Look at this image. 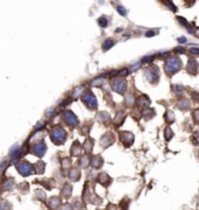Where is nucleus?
I'll return each mask as SVG.
<instances>
[{
  "mask_svg": "<svg viewBox=\"0 0 199 210\" xmlns=\"http://www.w3.org/2000/svg\"><path fill=\"white\" fill-rule=\"evenodd\" d=\"M190 106H191L190 99H188V98H181V99H178L177 107L181 109L182 111H188L189 109H190Z\"/></svg>",
  "mask_w": 199,
  "mask_h": 210,
  "instance_id": "obj_15",
  "label": "nucleus"
},
{
  "mask_svg": "<svg viewBox=\"0 0 199 210\" xmlns=\"http://www.w3.org/2000/svg\"><path fill=\"white\" fill-rule=\"evenodd\" d=\"M178 42H179V43H185V42H186V39H185V37H178Z\"/></svg>",
  "mask_w": 199,
  "mask_h": 210,
  "instance_id": "obj_52",
  "label": "nucleus"
},
{
  "mask_svg": "<svg viewBox=\"0 0 199 210\" xmlns=\"http://www.w3.org/2000/svg\"><path fill=\"white\" fill-rule=\"evenodd\" d=\"M164 4H165V5H168V6H169V7H170V10H173V12H176V10H177V8H176V7L173 6V2H170V1H164Z\"/></svg>",
  "mask_w": 199,
  "mask_h": 210,
  "instance_id": "obj_46",
  "label": "nucleus"
},
{
  "mask_svg": "<svg viewBox=\"0 0 199 210\" xmlns=\"http://www.w3.org/2000/svg\"><path fill=\"white\" fill-rule=\"evenodd\" d=\"M192 119L194 120L196 124H199V109H196L192 112Z\"/></svg>",
  "mask_w": 199,
  "mask_h": 210,
  "instance_id": "obj_34",
  "label": "nucleus"
},
{
  "mask_svg": "<svg viewBox=\"0 0 199 210\" xmlns=\"http://www.w3.org/2000/svg\"><path fill=\"white\" fill-rule=\"evenodd\" d=\"M62 118H63V121H64L67 125L70 126V127H76L79 123L78 118L73 115V112H71L70 110L64 111L62 115Z\"/></svg>",
  "mask_w": 199,
  "mask_h": 210,
  "instance_id": "obj_6",
  "label": "nucleus"
},
{
  "mask_svg": "<svg viewBox=\"0 0 199 210\" xmlns=\"http://www.w3.org/2000/svg\"><path fill=\"white\" fill-rule=\"evenodd\" d=\"M155 34H156V32L149 31V32H147V33H146V36H147V37H152V36H154Z\"/></svg>",
  "mask_w": 199,
  "mask_h": 210,
  "instance_id": "obj_49",
  "label": "nucleus"
},
{
  "mask_svg": "<svg viewBox=\"0 0 199 210\" xmlns=\"http://www.w3.org/2000/svg\"><path fill=\"white\" fill-rule=\"evenodd\" d=\"M115 141V138L114 136L110 133V132H107L106 134L101 136V139H100V145L103 148H107V147H110L111 145H113Z\"/></svg>",
  "mask_w": 199,
  "mask_h": 210,
  "instance_id": "obj_9",
  "label": "nucleus"
},
{
  "mask_svg": "<svg viewBox=\"0 0 199 210\" xmlns=\"http://www.w3.org/2000/svg\"><path fill=\"white\" fill-rule=\"evenodd\" d=\"M49 204H50V207H51L52 209H56V208H58L59 204H61V199H59V197H51Z\"/></svg>",
  "mask_w": 199,
  "mask_h": 210,
  "instance_id": "obj_30",
  "label": "nucleus"
},
{
  "mask_svg": "<svg viewBox=\"0 0 199 210\" xmlns=\"http://www.w3.org/2000/svg\"><path fill=\"white\" fill-rule=\"evenodd\" d=\"M82 99H83L84 104L86 105L90 110H95V109H97V106H98L97 98H95V96H94L91 91L85 92V94H83V97H82Z\"/></svg>",
  "mask_w": 199,
  "mask_h": 210,
  "instance_id": "obj_5",
  "label": "nucleus"
},
{
  "mask_svg": "<svg viewBox=\"0 0 199 210\" xmlns=\"http://www.w3.org/2000/svg\"><path fill=\"white\" fill-rule=\"evenodd\" d=\"M181 69H182V61L178 56L173 55L167 58V61L164 63V71L167 75L173 76L175 74H177Z\"/></svg>",
  "mask_w": 199,
  "mask_h": 210,
  "instance_id": "obj_1",
  "label": "nucleus"
},
{
  "mask_svg": "<svg viewBox=\"0 0 199 210\" xmlns=\"http://www.w3.org/2000/svg\"><path fill=\"white\" fill-rule=\"evenodd\" d=\"M98 23H99V26L101 27V28H105V27L107 26V20H106V18H105V16H101V18H99Z\"/></svg>",
  "mask_w": 199,
  "mask_h": 210,
  "instance_id": "obj_36",
  "label": "nucleus"
},
{
  "mask_svg": "<svg viewBox=\"0 0 199 210\" xmlns=\"http://www.w3.org/2000/svg\"><path fill=\"white\" fill-rule=\"evenodd\" d=\"M177 20H178V22H179L181 25H183V26H188V21L185 20L183 16H178Z\"/></svg>",
  "mask_w": 199,
  "mask_h": 210,
  "instance_id": "obj_43",
  "label": "nucleus"
},
{
  "mask_svg": "<svg viewBox=\"0 0 199 210\" xmlns=\"http://www.w3.org/2000/svg\"><path fill=\"white\" fill-rule=\"evenodd\" d=\"M190 52L193 54V55H199V48H196V47L190 48Z\"/></svg>",
  "mask_w": 199,
  "mask_h": 210,
  "instance_id": "obj_47",
  "label": "nucleus"
},
{
  "mask_svg": "<svg viewBox=\"0 0 199 210\" xmlns=\"http://www.w3.org/2000/svg\"><path fill=\"white\" fill-rule=\"evenodd\" d=\"M90 163H91V161H90V159H89V157H87V155H83V157L79 158V160H78L79 167L87 168V167H89Z\"/></svg>",
  "mask_w": 199,
  "mask_h": 210,
  "instance_id": "obj_22",
  "label": "nucleus"
},
{
  "mask_svg": "<svg viewBox=\"0 0 199 210\" xmlns=\"http://www.w3.org/2000/svg\"><path fill=\"white\" fill-rule=\"evenodd\" d=\"M46 151H47V146H46L43 142L36 144V145L34 146V149H33L34 154H36L37 157H42V155L46 153Z\"/></svg>",
  "mask_w": 199,
  "mask_h": 210,
  "instance_id": "obj_14",
  "label": "nucleus"
},
{
  "mask_svg": "<svg viewBox=\"0 0 199 210\" xmlns=\"http://www.w3.org/2000/svg\"><path fill=\"white\" fill-rule=\"evenodd\" d=\"M44 167H46V163L42 162V161H39V162L35 165V170H36V173L42 174L44 172Z\"/></svg>",
  "mask_w": 199,
  "mask_h": 210,
  "instance_id": "obj_32",
  "label": "nucleus"
},
{
  "mask_svg": "<svg viewBox=\"0 0 199 210\" xmlns=\"http://www.w3.org/2000/svg\"><path fill=\"white\" fill-rule=\"evenodd\" d=\"M141 68V64L140 63H134V64H132L131 67H129V71H136L137 69Z\"/></svg>",
  "mask_w": 199,
  "mask_h": 210,
  "instance_id": "obj_39",
  "label": "nucleus"
},
{
  "mask_svg": "<svg viewBox=\"0 0 199 210\" xmlns=\"http://www.w3.org/2000/svg\"><path fill=\"white\" fill-rule=\"evenodd\" d=\"M71 166V159L69 158H64L62 160V167L63 168H69Z\"/></svg>",
  "mask_w": 199,
  "mask_h": 210,
  "instance_id": "obj_33",
  "label": "nucleus"
},
{
  "mask_svg": "<svg viewBox=\"0 0 199 210\" xmlns=\"http://www.w3.org/2000/svg\"><path fill=\"white\" fill-rule=\"evenodd\" d=\"M125 119H126V112L125 111H118V112H116V115H115V117H114L113 123H114V125L116 126V127H119V126H121L122 124H124Z\"/></svg>",
  "mask_w": 199,
  "mask_h": 210,
  "instance_id": "obj_11",
  "label": "nucleus"
},
{
  "mask_svg": "<svg viewBox=\"0 0 199 210\" xmlns=\"http://www.w3.org/2000/svg\"><path fill=\"white\" fill-rule=\"evenodd\" d=\"M62 210H72V207L70 204H64V207L62 208Z\"/></svg>",
  "mask_w": 199,
  "mask_h": 210,
  "instance_id": "obj_51",
  "label": "nucleus"
},
{
  "mask_svg": "<svg viewBox=\"0 0 199 210\" xmlns=\"http://www.w3.org/2000/svg\"><path fill=\"white\" fill-rule=\"evenodd\" d=\"M164 120L167 121L168 124H173V121H175V115H173V112L171 110H168L165 112V115H164Z\"/></svg>",
  "mask_w": 199,
  "mask_h": 210,
  "instance_id": "obj_25",
  "label": "nucleus"
},
{
  "mask_svg": "<svg viewBox=\"0 0 199 210\" xmlns=\"http://www.w3.org/2000/svg\"><path fill=\"white\" fill-rule=\"evenodd\" d=\"M97 120H99L100 123H104V124L107 125L110 123V115L107 112H105V111H101L97 115Z\"/></svg>",
  "mask_w": 199,
  "mask_h": 210,
  "instance_id": "obj_20",
  "label": "nucleus"
},
{
  "mask_svg": "<svg viewBox=\"0 0 199 210\" xmlns=\"http://www.w3.org/2000/svg\"><path fill=\"white\" fill-rule=\"evenodd\" d=\"M136 104H137V106L142 107V109H146V107H148V106L150 105V99H149V97H148V96L142 94V96H140V97L137 98Z\"/></svg>",
  "mask_w": 199,
  "mask_h": 210,
  "instance_id": "obj_12",
  "label": "nucleus"
},
{
  "mask_svg": "<svg viewBox=\"0 0 199 210\" xmlns=\"http://www.w3.org/2000/svg\"><path fill=\"white\" fill-rule=\"evenodd\" d=\"M16 169H18V172L21 174V175H23V176H27V175H29L31 173V165L29 162H27V161H21L19 165H16Z\"/></svg>",
  "mask_w": 199,
  "mask_h": 210,
  "instance_id": "obj_8",
  "label": "nucleus"
},
{
  "mask_svg": "<svg viewBox=\"0 0 199 210\" xmlns=\"http://www.w3.org/2000/svg\"><path fill=\"white\" fill-rule=\"evenodd\" d=\"M135 104V97L132 92H127L125 94V105L127 107H132Z\"/></svg>",
  "mask_w": 199,
  "mask_h": 210,
  "instance_id": "obj_19",
  "label": "nucleus"
},
{
  "mask_svg": "<svg viewBox=\"0 0 199 210\" xmlns=\"http://www.w3.org/2000/svg\"><path fill=\"white\" fill-rule=\"evenodd\" d=\"M141 115H142L143 118H146V119H150V118H152V117L156 115V113H155V110H154V109H143Z\"/></svg>",
  "mask_w": 199,
  "mask_h": 210,
  "instance_id": "obj_24",
  "label": "nucleus"
},
{
  "mask_svg": "<svg viewBox=\"0 0 199 210\" xmlns=\"http://www.w3.org/2000/svg\"><path fill=\"white\" fill-rule=\"evenodd\" d=\"M44 125H46V123H44V121H40L37 125H35V128H36L37 131H40V128H41V127H43Z\"/></svg>",
  "mask_w": 199,
  "mask_h": 210,
  "instance_id": "obj_48",
  "label": "nucleus"
},
{
  "mask_svg": "<svg viewBox=\"0 0 199 210\" xmlns=\"http://www.w3.org/2000/svg\"><path fill=\"white\" fill-rule=\"evenodd\" d=\"M197 37H199V29L197 31Z\"/></svg>",
  "mask_w": 199,
  "mask_h": 210,
  "instance_id": "obj_54",
  "label": "nucleus"
},
{
  "mask_svg": "<svg viewBox=\"0 0 199 210\" xmlns=\"http://www.w3.org/2000/svg\"><path fill=\"white\" fill-rule=\"evenodd\" d=\"M116 10L120 13L121 15H126V14H127V10H126L125 7H122V6H118V7H116Z\"/></svg>",
  "mask_w": 199,
  "mask_h": 210,
  "instance_id": "obj_41",
  "label": "nucleus"
},
{
  "mask_svg": "<svg viewBox=\"0 0 199 210\" xmlns=\"http://www.w3.org/2000/svg\"><path fill=\"white\" fill-rule=\"evenodd\" d=\"M119 75H120V77H125L127 75H129V69L128 68L121 69V70H119Z\"/></svg>",
  "mask_w": 199,
  "mask_h": 210,
  "instance_id": "obj_38",
  "label": "nucleus"
},
{
  "mask_svg": "<svg viewBox=\"0 0 199 210\" xmlns=\"http://www.w3.org/2000/svg\"><path fill=\"white\" fill-rule=\"evenodd\" d=\"M173 90L176 94H184V86L183 85H179V84H175V85H173Z\"/></svg>",
  "mask_w": 199,
  "mask_h": 210,
  "instance_id": "obj_31",
  "label": "nucleus"
},
{
  "mask_svg": "<svg viewBox=\"0 0 199 210\" xmlns=\"http://www.w3.org/2000/svg\"><path fill=\"white\" fill-rule=\"evenodd\" d=\"M173 52H176V55H178V54H183L185 52V49H184V47H177L173 49Z\"/></svg>",
  "mask_w": 199,
  "mask_h": 210,
  "instance_id": "obj_44",
  "label": "nucleus"
},
{
  "mask_svg": "<svg viewBox=\"0 0 199 210\" xmlns=\"http://www.w3.org/2000/svg\"><path fill=\"white\" fill-rule=\"evenodd\" d=\"M105 83H106V79L100 76L98 78L93 79V81L91 82V85H92V86H101V85H104Z\"/></svg>",
  "mask_w": 199,
  "mask_h": 210,
  "instance_id": "obj_28",
  "label": "nucleus"
},
{
  "mask_svg": "<svg viewBox=\"0 0 199 210\" xmlns=\"http://www.w3.org/2000/svg\"><path fill=\"white\" fill-rule=\"evenodd\" d=\"M50 138H51L54 144L62 145L63 142L67 140V132L64 131V128L61 127V126H56L50 132Z\"/></svg>",
  "mask_w": 199,
  "mask_h": 210,
  "instance_id": "obj_2",
  "label": "nucleus"
},
{
  "mask_svg": "<svg viewBox=\"0 0 199 210\" xmlns=\"http://www.w3.org/2000/svg\"><path fill=\"white\" fill-rule=\"evenodd\" d=\"M173 132L171 130V127L170 126H167L165 128H164V139L167 140V141H170L171 139H173Z\"/></svg>",
  "mask_w": 199,
  "mask_h": 210,
  "instance_id": "obj_26",
  "label": "nucleus"
},
{
  "mask_svg": "<svg viewBox=\"0 0 199 210\" xmlns=\"http://www.w3.org/2000/svg\"><path fill=\"white\" fill-rule=\"evenodd\" d=\"M69 178L72 181H78L79 178H80V170H79V168L77 167L71 168L70 172H69Z\"/></svg>",
  "mask_w": 199,
  "mask_h": 210,
  "instance_id": "obj_18",
  "label": "nucleus"
},
{
  "mask_svg": "<svg viewBox=\"0 0 199 210\" xmlns=\"http://www.w3.org/2000/svg\"><path fill=\"white\" fill-rule=\"evenodd\" d=\"M91 202H92V203H94V204H100V203H101V199L94 195L93 199H91Z\"/></svg>",
  "mask_w": 199,
  "mask_h": 210,
  "instance_id": "obj_42",
  "label": "nucleus"
},
{
  "mask_svg": "<svg viewBox=\"0 0 199 210\" xmlns=\"http://www.w3.org/2000/svg\"><path fill=\"white\" fill-rule=\"evenodd\" d=\"M154 56L152 55H149V56H144V57L142 58V63H147V64H149V63H152L154 61Z\"/></svg>",
  "mask_w": 199,
  "mask_h": 210,
  "instance_id": "obj_37",
  "label": "nucleus"
},
{
  "mask_svg": "<svg viewBox=\"0 0 199 210\" xmlns=\"http://www.w3.org/2000/svg\"><path fill=\"white\" fill-rule=\"evenodd\" d=\"M103 163H104V160L100 155H95V157L92 158L91 160V166L93 167V169H99V168L103 167Z\"/></svg>",
  "mask_w": 199,
  "mask_h": 210,
  "instance_id": "obj_16",
  "label": "nucleus"
},
{
  "mask_svg": "<svg viewBox=\"0 0 199 210\" xmlns=\"http://www.w3.org/2000/svg\"><path fill=\"white\" fill-rule=\"evenodd\" d=\"M97 180H98V182H99L100 184H103L104 187H107V186L112 182V178L108 176V174L105 173V172L104 173H100L99 175H98V178H97Z\"/></svg>",
  "mask_w": 199,
  "mask_h": 210,
  "instance_id": "obj_13",
  "label": "nucleus"
},
{
  "mask_svg": "<svg viewBox=\"0 0 199 210\" xmlns=\"http://www.w3.org/2000/svg\"><path fill=\"white\" fill-rule=\"evenodd\" d=\"M83 91H84V86H82V85H80V86H77V88L72 91V94H71L73 99H77L79 96L83 94Z\"/></svg>",
  "mask_w": 199,
  "mask_h": 210,
  "instance_id": "obj_29",
  "label": "nucleus"
},
{
  "mask_svg": "<svg viewBox=\"0 0 199 210\" xmlns=\"http://www.w3.org/2000/svg\"><path fill=\"white\" fill-rule=\"evenodd\" d=\"M80 151H82V146H80L79 141H75L72 144V146H71V154L73 157H76L80 153Z\"/></svg>",
  "mask_w": 199,
  "mask_h": 210,
  "instance_id": "obj_23",
  "label": "nucleus"
},
{
  "mask_svg": "<svg viewBox=\"0 0 199 210\" xmlns=\"http://www.w3.org/2000/svg\"><path fill=\"white\" fill-rule=\"evenodd\" d=\"M116 208H115L114 204H108V207H107V210H115Z\"/></svg>",
  "mask_w": 199,
  "mask_h": 210,
  "instance_id": "obj_53",
  "label": "nucleus"
},
{
  "mask_svg": "<svg viewBox=\"0 0 199 210\" xmlns=\"http://www.w3.org/2000/svg\"><path fill=\"white\" fill-rule=\"evenodd\" d=\"M144 77L147 78V81L152 84H156V82L160 79V69L157 68L156 65H152V67H148L147 69H144Z\"/></svg>",
  "mask_w": 199,
  "mask_h": 210,
  "instance_id": "obj_3",
  "label": "nucleus"
},
{
  "mask_svg": "<svg viewBox=\"0 0 199 210\" xmlns=\"http://www.w3.org/2000/svg\"><path fill=\"white\" fill-rule=\"evenodd\" d=\"M111 85H112V89L114 90L116 94H125L126 89H127V81L124 77H116L115 79H113Z\"/></svg>",
  "mask_w": 199,
  "mask_h": 210,
  "instance_id": "obj_4",
  "label": "nucleus"
},
{
  "mask_svg": "<svg viewBox=\"0 0 199 210\" xmlns=\"http://www.w3.org/2000/svg\"><path fill=\"white\" fill-rule=\"evenodd\" d=\"M115 44L114 40H112V39H107L106 41H104V43H103V50L104 52H106V50H108V49H111V48L113 47Z\"/></svg>",
  "mask_w": 199,
  "mask_h": 210,
  "instance_id": "obj_27",
  "label": "nucleus"
},
{
  "mask_svg": "<svg viewBox=\"0 0 199 210\" xmlns=\"http://www.w3.org/2000/svg\"><path fill=\"white\" fill-rule=\"evenodd\" d=\"M83 149H84V152L86 153V154L92 153V149H93V140H92L91 138H87V139L84 141Z\"/></svg>",
  "mask_w": 199,
  "mask_h": 210,
  "instance_id": "obj_17",
  "label": "nucleus"
},
{
  "mask_svg": "<svg viewBox=\"0 0 199 210\" xmlns=\"http://www.w3.org/2000/svg\"><path fill=\"white\" fill-rule=\"evenodd\" d=\"M198 68H199V64L198 62H197V60L190 58L188 62V67H186V71H188L190 75H197Z\"/></svg>",
  "mask_w": 199,
  "mask_h": 210,
  "instance_id": "obj_10",
  "label": "nucleus"
},
{
  "mask_svg": "<svg viewBox=\"0 0 199 210\" xmlns=\"http://www.w3.org/2000/svg\"><path fill=\"white\" fill-rule=\"evenodd\" d=\"M71 193H72V186L69 183H65L62 189V195L65 199H69L71 196Z\"/></svg>",
  "mask_w": 199,
  "mask_h": 210,
  "instance_id": "obj_21",
  "label": "nucleus"
},
{
  "mask_svg": "<svg viewBox=\"0 0 199 210\" xmlns=\"http://www.w3.org/2000/svg\"><path fill=\"white\" fill-rule=\"evenodd\" d=\"M119 136H120L121 142H122L126 147L132 146L133 142H134V134L129 131H121L120 133H119Z\"/></svg>",
  "mask_w": 199,
  "mask_h": 210,
  "instance_id": "obj_7",
  "label": "nucleus"
},
{
  "mask_svg": "<svg viewBox=\"0 0 199 210\" xmlns=\"http://www.w3.org/2000/svg\"><path fill=\"white\" fill-rule=\"evenodd\" d=\"M188 32L191 33V34H194V33H196V29H194L192 26H188Z\"/></svg>",
  "mask_w": 199,
  "mask_h": 210,
  "instance_id": "obj_50",
  "label": "nucleus"
},
{
  "mask_svg": "<svg viewBox=\"0 0 199 210\" xmlns=\"http://www.w3.org/2000/svg\"><path fill=\"white\" fill-rule=\"evenodd\" d=\"M191 141L193 145H199V133L198 132H194L192 138H191Z\"/></svg>",
  "mask_w": 199,
  "mask_h": 210,
  "instance_id": "obj_35",
  "label": "nucleus"
},
{
  "mask_svg": "<svg viewBox=\"0 0 199 210\" xmlns=\"http://www.w3.org/2000/svg\"><path fill=\"white\" fill-rule=\"evenodd\" d=\"M191 99L193 102H199V92H197V91L191 92Z\"/></svg>",
  "mask_w": 199,
  "mask_h": 210,
  "instance_id": "obj_40",
  "label": "nucleus"
},
{
  "mask_svg": "<svg viewBox=\"0 0 199 210\" xmlns=\"http://www.w3.org/2000/svg\"><path fill=\"white\" fill-rule=\"evenodd\" d=\"M46 116H47L48 118H51L52 116H55V110L54 109H50V110H48L46 112Z\"/></svg>",
  "mask_w": 199,
  "mask_h": 210,
  "instance_id": "obj_45",
  "label": "nucleus"
}]
</instances>
